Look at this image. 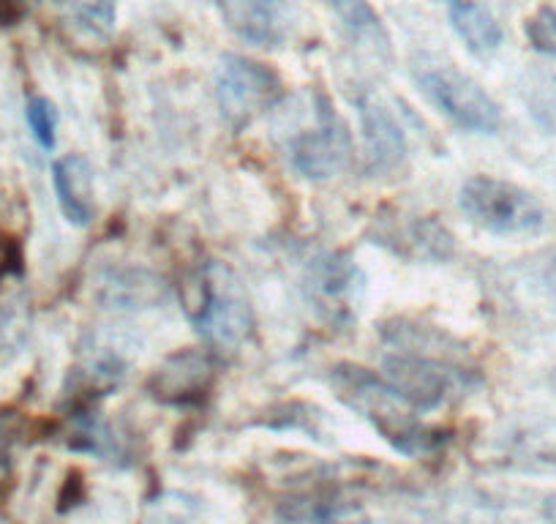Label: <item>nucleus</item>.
Listing matches in <instances>:
<instances>
[{"label":"nucleus","instance_id":"nucleus-10","mask_svg":"<svg viewBox=\"0 0 556 524\" xmlns=\"http://www.w3.org/2000/svg\"><path fill=\"white\" fill-rule=\"evenodd\" d=\"M52 184H55L58 205H61L63 216L77 227H88L96 216L93 170H90L88 159L79 157V153L58 159L55 170H52Z\"/></svg>","mask_w":556,"mask_h":524},{"label":"nucleus","instance_id":"nucleus-9","mask_svg":"<svg viewBox=\"0 0 556 524\" xmlns=\"http://www.w3.org/2000/svg\"><path fill=\"white\" fill-rule=\"evenodd\" d=\"M357 107H361L363 137H366L371 167L377 173H390V170L401 167L406 159V137L393 112L371 93L363 96Z\"/></svg>","mask_w":556,"mask_h":524},{"label":"nucleus","instance_id":"nucleus-15","mask_svg":"<svg viewBox=\"0 0 556 524\" xmlns=\"http://www.w3.org/2000/svg\"><path fill=\"white\" fill-rule=\"evenodd\" d=\"M72 12L79 23L93 34L104 36L112 34L115 28V14H117V0H68Z\"/></svg>","mask_w":556,"mask_h":524},{"label":"nucleus","instance_id":"nucleus-2","mask_svg":"<svg viewBox=\"0 0 556 524\" xmlns=\"http://www.w3.org/2000/svg\"><path fill=\"white\" fill-rule=\"evenodd\" d=\"M184 307L202 339L218 350H238L254 330L251 301L229 265L213 260L184 285Z\"/></svg>","mask_w":556,"mask_h":524},{"label":"nucleus","instance_id":"nucleus-12","mask_svg":"<svg viewBox=\"0 0 556 524\" xmlns=\"http://www.w3.org/2000/svg\"><path fill=\"white\" fill-rule=\"evenodd\" d=\"M211 361L202 352H178L175 358H169L162 369H156L151 379L153 397L162 399V402H191L197 394L207 388L211 383Z\"/></svg>","mask_w":556,"mask_h":524},{"label":"nucleus","instance_id":"nucleus-14","mask_svg":"<svg viewBox=\"0 0 556 524\" xmlns=\"http://www.w3.org/2000/svg\"><path fill=\"white\" fill-rule=\"evenodd\" d=\"M328 7L336 14V20L344 25L350 39H355L374 55H390V34L368 0H328Z\"/></svg>","mask_w":556,"mask_h":524},{"label":"nucleus","instance_id":"nucleus-8","mask_svg":"<svg viewBox=\"0 0 556 524\" xmlns=\"http://www.w3.org/2000/svg\"><path fill=\"white\" fill-rule=\"evenodd\" d=\"M224 23L254 47L273 50L285 41V0H216Z\"/></svg>","mask_w":556,"mask_h":524},{"label":"nucleus","instance_id":"nucleus-1","mask_svg":"<svg viewBox=\"0 0 556 524\" xmlns=\"http://www.w3.org/2000/svg\"><path fill=\"white\" fill-rule=\"evenodd\" d=\"M330 385L341 402L371 421L374 429L395 451L406 453V457H429L445 446L447 437L417 419V410H412L379 374L352 366V363H341L330 374Z\"/></svg>","mask_w":556,"mask_h":524},{"label":"nucleus","instance_id":"nucleus-3","mask_svg":"<svg viewBox=\"0 0 556 524\" xmlns=\"http://www.w3.org/2000/svg\"><path fill=\"white\" fill-rule=\"evenodd\" d=\"M382 379L417 413H431L475 383V374L437 352H393L382 361Z\"/></svg>","mask_w":556,"mask_h":524},{"label":"nucleus","instance_id":"nucleus-6","mask_svg":"<svg viewBox=\"0 0 556 524\" xmlns=\"http://www.w3.org/2000/svg\"><path fill=\"white\" fill-rule=\"evenodd\" d=\"M281 93V79L265 63L243 55H227L216 79V101L232 128H243L265 110H270Z\"/></svg>","mask_w":556,"mask_h":524},{"label":"nucleus","instance_id":"nucleus-11","mask_svg":"<svg viewBox=\"0 0 556 524\" xmlns=\"http://www.w3.org/2000/svg\"><path fill=\"white\" fill-rule=\"evenodd\" d=\"M377 244L390 246L406 260H447L453 254V235L434 219H404L377 235Z\"/></svg>","mask_w":556,"mask_h":524},{"label":"nucleus","instance_id":"nucleus-18","mask_svg":"<svg viewBox=\"0 0 556 524\" xmlns=\"http://www.w3.org/2000/svg\"><path fill=\"white\" fill-rule=\"evenodd\" d=\"M543 519L548 524H556V491H551L543 500Z\"/></svg>","mask_w":556,"mask_h":524},{"label":"nucleus","instance_id":"nucleus-4","mask_svg":"<svg viewBox=\"0 0 556 524\" xmlns=\"http://www.w3.org/2000/svg\"><path fill=\"white\" fill-rule=\"evenodd\" d=\"M462 208L469 222L494 235H534L548 222L534 195L491 175H475L462 186Z\"/></svg>","mask_w":556,"mask_h":524},{"label":"nucleus","instance_id":"nucleus-16","mask_svg":"<svg viewBox=\"0 0 556 524\" xmlns=\"http://www.w3.org/2000/svg\"><path fill=\"white\" fill-rule=\"evenodd\" d=\"M28 126L34 132L36 142L47 151L55 148V135H58V110L50 99H36L28 101Z\"/></svg>","mask_w":556,"mask_h":524},{"label":"nucleus","instance_id":"nucleus-13","mask_svg":"<svg viewBox=\"0 0 556 524\" xmlns=\"http://www.w3.org/2000/svg\"><path fill=\"white\" fill-rule=\"evenodd\" d=\"M447 17L472 55L489 58L500 50L502 25L485 0H447Z\"/></svg>","mask_w":556,"mask_h":524},{"label":"nucleus","instance_id":"nucleus-7","mask_svg":"<svg viewBox=\"0 0 556 524\" xmlns=\"http://www.w3.org/2000/svg\"><path fill=\"white\" fill-rule=\"evenodd\" d=\"M290 157L298 173L312 180L333 178L352 164V137L325 93H317V126L292 140Z\"/></svg>","mask_w":556,"mask_h":524},{"label":"nucleus","instance_id":"nucleus-20","mask_svg":"<svg viewBox=\"0 0 556 524\" xmlns=\"http://www.w3.org/2000/svg\"><path fill=\"white\" fill-rule=\"evenodd\" d=\"M303 524H341V522H336L330 513H319V516H306L303 519ZM344 524H350V522H344Z\"/></svg>","mask_w":556,"mask_h":524},{"label":"nucleus","instance_id":"nucleus-5","mask_svg":"<svg viewBox=\"0 0 556 524\" xmlns=\"http://www.w3.org/2000/svg\"><path fill=\"white\" fill-rule=\"evenodd\" d=\"M420 88L429 96L431 104L464 132H475V135H496L500 132V104L458 68H429V72L420 74Z\"/></svg>","mask_w":556,"mask_h":524},{"label":"nucleus","instance_id":"nucleus-17","mask_svg":"<svg viewBox=\"0 0 556 524\" xmlns=\"http://www.w3.org/2000/svg\"><path fill=\"white\" fill-rule=\"evenodd\" d=\"M527 39L532 50L556 58V12L543 7L527 20Z\"/></svg>","mask_w":556,"mask_h":524},{"label":"nucleus","instance_id":"nucleus-21","mask_svg":"<svg viewBox=\"0 0 556 524\" xmlns=\"http://www.w3.org/2000/svg\"><path fill=\"white\" fill-rule=\"evenodd\" d=\"M548 388L554 390V394H556V369H554V372L548 374Z\"/></svg>","mask_w":556,"mask_h":524},{"label":"nucleus","instance_id":"nucleus-19","mask_svg":"<svg viewBox=\"0 0 556 524\" xmlns=\"http://www.w3.org/2000/svg\"><path fill=\"white\" fill-rule=\"evenodd\" d=\"M545 287H548L551 298L556 301V257L548 262V269H545Z\"/></svg>","mask_w":556,"mask_h":524}]
</instances>
